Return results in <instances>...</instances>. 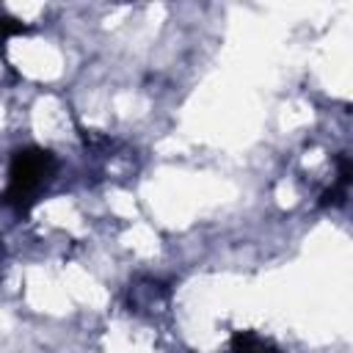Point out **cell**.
Wrapping results in <instances>:
<instances>
[{
	"instance_id": "1",
	"label": "cell",
	"mask_w": 353,
	"mask_h": 353,
	"mask_svg": "<svg viewBox=\"0 0 353 353\" xmlns=\"http://www.w3.org/2000/svg\"><path fill=\"white\" fill-rule=\"evenodd\" d=\"M50 171V157L47 152H19L11 168V196L22 201V196H30L47 176Z\"/></svg>"
}]
</instances>
